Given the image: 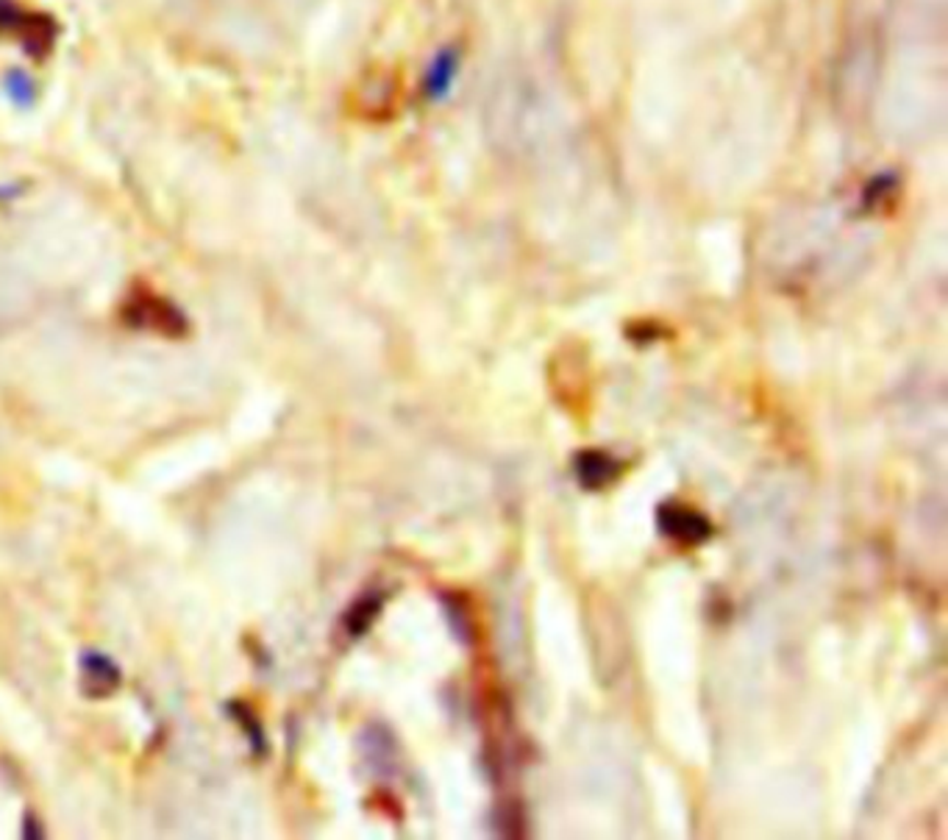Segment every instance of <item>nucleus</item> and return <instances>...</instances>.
Returning a JSON list of instances; mask_svg holds the SVG:
<instances>
[{"label":"nucleus","instance_id":"1","mask_svg":"<svg viewBox=\"0 0 948 840\" xmlns=\"http://www.w3.org/2000/svg\"><path fill=\"white\" fill-rule=\"evenodd\" d=\"M406 84L398 67H368L348 92V110L368 123H390L404 110Z\"/></svg>","mask_w":948,"mask_h":840},{"label":"nucleus","instance_id":"2","mask_svg":"<svg viewBox=\"0 0 948 840\" xmlns=\"http://www.w3.org/2000/svg\"><path fill=\"white\" fill-rule=\"evenodd\" d=\"M123 321L142 332H157L164 337H182L187 332V318L167 298L153 296V292L134 290L128 301L123 303Z\"/></svg>","mask_w":948,"mask_h":840},{"label":"nucleus","instance_id":"3","mask_svg":"<svg viewBox=\"0 0 948 840\" xmlns=\"http://www.w3.org/2000/svg\"><path fill=\"white\" fill-rule=\"evenodd\" d=\"M657 529L664 538L690 545L704 543V540L713 538V523H709L707 515L682 507V504H662V507L657 509Z\"/></svg>","mask_w":948,"mask_h":840},{"label":"nucleus","instance_id":"4","mask_svg":"<svg viewBox=\"0 0 948 840\" xmlns=\"http://www.w3.org/2000/svg\"><path fill=\"white\" fill-rule=\"evenodd\" d=\"M79 679L84 695H92V699H106V695H112L115 690H120L123 671L120 665H117L109 654L95 652V648H92V652L81 654Z\"/></svg>","mask_w":948,"mask_h":840},{"label":"nucleus","instance_id":"5","mask_svg":"<svg viewBox=\"0 0 948 840\" xmlns=\"http://www.w3.org/2000/svg\"><path fill=\"white\" fill-rule=\"evenodd\" d=\"M20 39H23L25 50H28L31 56H45L50 48H54L56 43V34H59V25L54 23V18H48V14H39V12H25L23 25H20Z\"/></svg>","mask_w":948,"mask_h":840},{"label":"nucleus","instance_id":"6","mask_svg":"<svg viewBox=\"0 0 948 840\" xmlns=\"http://www.w3.org/2000/svg\"><path fill=\"white\" fill-rule=\"evenodd\" d=\"M617 476V462L604 451H585L576 460V479L581 487L601 490Z\"/></svg>","mask_w":948,"mask_h":840},{"label":"nucleus","instance_id":"7","mask_svg":"<svg viewBox=\"0 0 948 840\" xmlns=\"http://www.w3.org/2000/svg\"><path fill=\"white\" fill-rule=\"evenodd\" d=\"M3 87H7V95L12 97L18 106H31L34 97H37V84H34V79H31L28 73H23V70H9L7 79H3Z\"/></svg>","mask_w":948,"mask_h":840},{"label":"nucleus","instance_id":"8","mask_svg":"<svg viewBox=\"0 0 948 840\" xmlns=\"http://www.w3.org/2000/svg\"><path fill=\"white\" fill-rule=\"evenodd\" d=\"M379 610H381L379 599L357 601V605L350 607L348 618H345V629H348V632L354 637H359V635H362V632H368V626H370V623H373V618L379 615Z\"/></svg>","mask_w":948,"mask_h":840},{"label":"nucleus","instance_id":"9","mask_svg":"<svg viewBox=\"0 0 948 840\" xmlns=\"http://www.w3.org/2000/svg\"><path fill=\"white\" fill-rule=\"evenodd\" d=\"M25 12L14 3V0H0V34L7 31V34H18L20 25H23Z\"/></svg>","mask_w":948,"mask_h":840}]
</instances>
